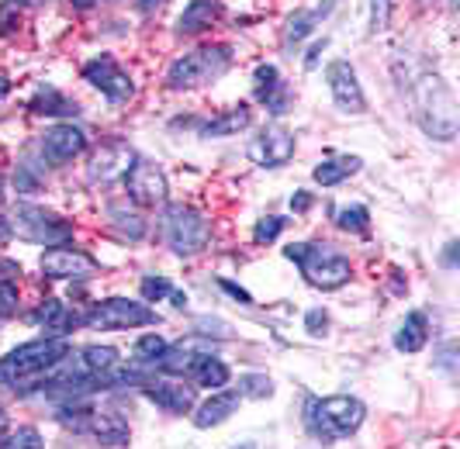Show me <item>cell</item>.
<instances>
[{"label": "cell", "instance_id": "cell-1", "mask_svg": "<svg viewBox=\"0 0 460 449\" xmlns=\"http://www.w3.org/2000/svg\"><path fill=\"white\" fill-rule=\"evenodd\" d=\"M409 101H412L415 125L437 142H454L460 128V108L454 87L439 73H415L409 80Z\"/></svg>", "mask_w": 460, "mask_h": 449}, {"label": "cell", "instance_id": "cell-2", "mask_svg": "<svg viewBox=\"0 0 460 449\" xmlns=\"http://www.w3.org/2000/svg\"><path fill=\"white\" fill-rule=\"evenodd\" d=\"M367 408L364 401L349 398V394H332V398H308L305 401V428L323 439V443H336L353 436L357 428L364 426Z\"/></svg>", "mask_w": 460, "mask_h": 449}, {"label": "cell", "instance_id": "cell-3", "mask_svg": "<svg viewBox=\"0 0 460 449\" xmlns=\"http://www.w3.org/2000/svg\"><path fill=\"white\" fill-rule=\"evenodd\" d=\"M69 353L66 336H46L35 342H24L0 359V383H24L31 377H42L52 366H59Z\"/></svg>", "mask_w": 460, "mask_h": 449}, {"label": "cell", "instance_id": "cell-4", "mask_svg": "<svg viewBox=\"0 0 460 449\" xmlns=\"http://www.w3.org/2000/svg\"><path fill=\"white\" fill-rule=\"evenodd\" d=\"M232 69V45H201L194 52H184L181 59H173V66L166 69V87L170 90H194L208 87L215 80H222Z\"/></svg>", "mask_w": 460, "mask_h": 449}, {"label": "cell", "instance_id": "cell-5", "mask_svg": "<svg viewBox=\"0 0 460 449\" xmlns=\"http://www.w3.org/2000/svg\"><path fill=\"white\" fill-rule=\"evenodd\" d=\"M284 256H288L291 263H298L301 277H305L312 287H319V291H336V287L349 284V277H353L349 260H346V256H340L332 246L291 242V246L284 249Z\"/></svg>", "mask_w": 460, "mask_h": 449}, {"label": "cell", "instance_id": "cell-6", "mask_svg": "<svg viewBox=\"0 0 460 449\" xmlns=\"http://www.w3.org/2000/svg\"><path fill=\"white\" fill-rule=\"evenodd\" d=\"M7 228H11V235H18L24 242H35V246H59V242L73 239V224L66 218H59L56 211L39 207V204H14Z\"/></svg>", "mask_w": 460, "mask_h": 449}, {"label": "cell", "instance_id": "cell-7", "mask_svg": "<svg viewBox=\"0 0 460 449\" xmlns=\"http://www.w3.org/2000/svg\"><path fill=\"white\" fill-rule=\"evenodd\" d=\"M163 239L177 256H198L211 242V224L190 204H170L163 215Z\"/></svg>", "mask_w": 460, "mask_h": 449}, {"label": "cell", "instance_id": "cell-8", "mask_svg": "<svg viewBox=\"0 0 460 449\" xmlns=\"http://www.w3.org/2000/svg\"><path fill=\"white\" fill-rule=\"evenodd\" d=\"M84 325L121 332V329L160 325V314L153 312V308H146L142 301H132V297H108V301H97L91 312L84 314Z\"/></svg>", "mask_w": 460, "mask_h": 449}, {"label": "cell", "instance_id": "cell-9", "mask_svg": "<svg viewBox=\"0 0 460 449\" xmlns=\"http://www.w3.org/2000/svg\"><path fill=\"white\" fill-rule=\"evenodd\" d=\"M121 180H125L128 201L138 204V207H156V204H166V198H170L166 173L156 163H149V159H136Z\"/></svg>", "mask_w": 460, "mask_h": 449}, {"label": "cell", "instance_id": "cell-10", "mask_svg": "<svg viewBox=\"0 0 460 449\" xmlns=\"http://www.w3.org/2000/svg\"><path fill=\"white\" fill-rule=\"evenodd\" d=\"M84 80L91 84L93 90H101L111 104H125L136 97V84L125 69L118 66L111 56H93L91 63L84 66Z\"/></svg>", "mask_w": 460, "mask_h": 449}, {"label": "cell", "instance_id": "cell-11", "mask_svg": "<svg viewBox=\"0 0 460 449\" xmlns=\"http://www.w3.org/2000/svg\"><path fill=\"white\" fill-rule=\"evenodd\" d=\"M39 153L49 166H63V163H73L76 156L87 153V132L73 121H63V125H52L39 135Z\"/></svg>", "mask_w": 460, "mask_h": 449}, {"label": "cell", "instance_id": "cell-12", "mask_svg": "<svg viewBox=\"0 0 460 449\" xmlns=\"http://www.w3.org/2000/svg\"><path fill=\"white\" fill-rule=\"evenodd\" d=\"M93 269H97V260L91 252L76 246H46V256H42V273L49 280H87Z\"/></svg>", "mask_w": 460, "mask_h": 449}, {"label": "cell", "instance_id": "cell-13", "mask_svg": "<svg viewBox=\"0 0 460 449\" xmlns=\"http://www.w3.org/2000/svg\"><path fill=\"white\" fill-rule=\"evenodd\" d=\"M325 84H329V93L336 101V108L343 114H364L367 111V97H364V87L357 80V69L349 66L346 59H336L325 69Z\"/></svg>", "mask_w": 460, "mask_h": 449}, {"label": "cell", "instance_id": "cell-14", "mask_svg": "<svg viewBox=\"0 0 460 449\" xmlns=\"http://www.w3.org/2000/svg\"><path fill=\"white\" fill-rule=\"evenodd\" d=\"M295 149H298L295 132H288L284 125H270V128H263V132H260V138L250 142V149H246V153H250V159H253L256 166L277 170V166L291 163Z\"/></svg>", "mask_w": 460, "mask_h": 449}, {"label": "cell", "instance_id": "cell-15", "mask_svg": "<svg viewBox=\"0 0 460 449\" xmlns=\"http://www.w3.org/2000/svg\"><path fill=\"white\" fill-rule=\"evenodd\" d=\"M208 353H215L211 336L194 332L190 339H181L177 346H166V353L153 363V370H163V374H170V377H187V374L198 366V359L208 357Z\"/></svg>", "mask_w": 460, "mask_h": 449}, {"label": "cell", "instance_id": "cell-16", "mask_svg": "<svg viewBox=\"0 0 460 449\" xmlns=\"http://www.w3.org/2000/svg\"><path fill=\"white\" fill-rule=\"evenodd\" d=\"M132 163H136L132 145L121 142V138H111V142H104V145L93 153L91 166H87V180H91V183H111V180L125 177Z\"/></svg>", "mask_w": 460, "mask_h": 449}, {"label": "cell", "instance_id": "cell-17", "mask_svg": "<svg viewBox=\"0 0 460 449\" xmlns=\"http://www.w3.org/2000/svg\"><path fill=\"white\" fill-rule=\"evenodd\" d=\"M142 398H149L156 408L170 411V415H187V411H194V404H198V391L187 387V383L142 381Z\"/></svg>", "mask_w": 460, "mask_h": 449}, {"label": "cell", "instance_id": "cell-18", "mask_svg": "<svg viewBox=\"0 0 460 449\" xmlns=\"http://www.w3.org/2000/svg\"><path fill=\"white\" fill-rule=\"evenodd\" d=\"M253 90H256V101L267 104V111L270 114H277V118L288 114V108H291V93H288V87L280 84L277 66L260 63V66L253 69Z\"/></svg>", "mask_w": 460, "mask_h": 449}, {"label": "cell", "instance_id": "cell-19", "mask_svg": "<svg viewBox=\"0 0 460 449\" xmlns=\"http://www.w3.org/2000/svg\"><path fill=\"white\" fill-rule=\"evenodd\" d=\"M31 321L42 325L46 336H69L76 325H84V314H76L73 308H66L63 301H56V297H46L42 308L31 314Z\"/></svg>", "mask_w": 460, "mask_h": 449}, {"label": "cell", "instance_id": "cell-20", "mask_svg": "<svg viewBox=\"0 0 460 449\" xmlns=\"http://www.w3.org/2000/svg\"><path fill=\"white\" fill-rule=\"evenodd\" d=\"M239 401H243V394H239V391H226V387H218L205 404H194V428L222 426L232 411L239 408Z\"/></svg>", "mask_w": 460, "mask_h": 449}, {"label": "cell", "instance_id": "cell-21", "mask_svg": "<svg viewBox=\"0 0 460 449\" xmlns=\"http://www.w3.org/2000/svg\"><path fill=\"white\" fill-rule=\"evenodd\" d=\"M332 11H336V0H323V4H315V7H308V11H298V14L288 22V28H284V45L295 48L298 42H305Z\"/></svg>", "mask_w": 460, "mask_h": 449}, {"label": "cell", "instance_id": "cell-22", "mask_svg": "<svg viewBox=\"0 0 460 449\" xmlns=\"http://www.w3.org/2000/svg\"><path fill=\"white\" fill-rule=\"evenodd\" d=\"M218 18H222V4L218 0H190L184 7V14L177 18V35H201Z\"/></svg>", "mask_w": 460, "mask_h": 449}, {"label": "cell", "instance_id": "cell-23", "mask_svg": "<svg viewBox=\"0 0 460 449\" xmlns=\"http://www.w3.org/2000/svg\"><path fill=\"white\" fill-rule=\"evenodd\" d=\"M28 111L42 114V118H76L80 108H76V101H69L66 93H59L56 87L42 84V87L35 90V97H31Z\"/></svg>", "mask_w": 460, "mask_h": 449}, {"label": "cell", "instance_id": "cell-24", "mask_svg": "<svg viewBox=\"0 0 460 449\" xmlns=\"http://www.w3.org/2000/svg\"><path fill=\"white\" fill-rule=\"evenodd\" d=\"M426 342H429V318L422 312H409L405 321L398 325V332H394V349L398 353H419Z\"/></svg>", "mask_w": 460, "mask_h": 449}, {"label": "cell", "instance_id": "cell-25", "mask_svg": "<svg viewBox=\"0 0 460 449\" xmlns=\"http://www.w3.org/2000/svg\"><path fill=\"white\" fill-rule=\"evenodd\" d=\"M253 125V111L246 104H235L232 111H222L218 118H211L201 125V138H226V135H239L243 128Z\"/></svg>", "mask_w": 460, "mask_h": 449}, {"label": "cell", "instance_id": "cell-26", "mask_svg": "<svg viewBox=\"0 0 460 449\" xmlns=\"http://www.w3.org/2000/svg\"><path fill=\"white\" fill-rule=\"evenodd\" d=\"M360 166H364L360 156H332V159H323V163L312 170V177H315V183H323V187H336V183H343V180L357 177Z\"/></svg>", "mask_w": 460, "mask_h": 449}, {"label": "cell", "instance_id": "cell-27", "mask_svg": "<svg viewBox=\"0 0 460 449\" xmlns=\"http://www.w3.org/2000/svg\"><path fill=\"white\" fill-rule=\"evenodd\" d=\"M91 432L101 439V446H128V426L115 411H93Z\"/></svg>", "mask_w": 460, "mask_h": 449}, {"label": "cell", "instance_id": "cell-28", "mask_svg": "<svg viewBox=\"0 0 460 449\" xmlns=\"http://www.w3.org/2000/svg\"><path fill=\"white\" fill-rule=\"evenodd\" d=\"M187 377L198 383V387H215V391H218V387H226V383H229L232 374H229V366L215 357V353H208V357L198 359V366H194Z\"/></svg>", "mask_w": 460, "mask_h": 449}, {"label": "cell", "instance_id": "cell-29", "mask_svg": "<svg viewBox=\"0 0 460 449\" xmlns=\"http://www.w3.org/2000/svg\"><path fill=\"white\" fill-rule=\"evenodd\" d=\"M108 215H111V222H115V228L128 239V242H138L142 235H146V222L138 218L136 211H125V207H118V204H111L108 207Z\"/></svg>", "mask_w": 460, "mask_h": 449}, {"label": "cell", "instance_id": "cell-30", "mask_svg": "<svg viewBox=\"0 0 460 449\" xmlns=\"http://www.w3.org/2000/svg\"><path fill=\"white\" fill-rule=\"evenodd\" d=\"M336 224L343 228V232H357V235H364L370 228V211L364 204H349V207H340L336 211Z\"/></svg>", "mask_w": 460, "mask_h": 449}, {"label": "cell", "instance_id": "cell-31", "mask_svg": "<svg viewBox=\"0 0 460 449\" xmlns=\"http://www.w3.org/2000/svg\"><path fill=\"white\" fill-rule=\"evenodd\" d=\"M243 398H253V401H263V398H270L274 394V381L267 377V374H246V377H239V387H235Z\"/></svg>", "mask_w": 460, "mask_h": 449}, {"label": "cell", "instance_id": "cell-32", "mask_svg": "<svg viewBox=\"0 0 460 449\" xmlns=\"http://www.w3.org/2000/svg\"><path fill=\"white\" fill-rule=\"evenodd\" d=\"M163 353H166V339L156 336V332H149V336H142L136 342V359L138 363H146V366H153Z\"/></svg>", "mask_w": 460, "mask_h": 449}, {"label": "cell", "instance_id": "cell-33", "mask_svg": "<svg viewBox=\"0 0 460 449\" xmlns=\"http://www.w3.org/2000/svg\"><path fill=\"white\" fill-rule=\"evenodd\" d=\"M0 446H11V449H39V446H46V443H42L39 428H18V432L4 436V439H0Z\"/></svg>", "mask_w": 460, "mask_h": 449}, {"label": "cell", "instance_id": "cell-34", "mask_svg": "<svg viewBox=\"0 0 460 449\" xmlns=\"http://www.w3.org/2000/svg\"><path fill=\"white\" fill-rule=\"evenodd\" d=\"M284 218H277V215H267V218H260L256 222V228H253V242L256 246H263V242H274L277 235L284 232Z\"/></svg>", "mask_w": 460, "mask_h": 449}, {"label": "cell", "instance_id": "cell-35", "mask_svg": "<svg viewBox=\"0 0 460 449\" xmlns=\"http://www.w3.org/2000/svg\"><path fill=\"white\" fill-rule=\"evenodd\" d=\"M394 0H370V35H381L392 22Z\"/></svg>", "mask_w": 460, "mask_h": 449}, {"label": "cell", "instance_id": "cell-36", "mask_svg": "<svg viewBox=\"0 0 460 449\" xmlns=\"http://www.w3.org/2000/svg\"><path fill=\"white\" fill-rule=\"evenodd\" d=\"M14 183H18V190H22V194H31V190H39L42 177L35 173V166H31V163H22V166L14 170Z\"/></svg>", "mask_w": 460, "mask_h": 449}, {"label": "cell", "instance_id": "cell-37", "mask_svg": "<svg viewBox=\"0 0 460 449\" xmlns=\"http://www.w3.org/2000/svg\"><path fill=\"white\" fill-rule=\"evenodd\" d=\"M170 291H173V287H170V280H166V277H146V280H142V297H146V301L170 297Z\"/></svg>", "mask_w": 460, "mask_h": 449}, {"label": "cell", "instance_id": "cell-38", "mask_svg": "<svg viewBox=\"0 0 460 449\" xmlns=\"http://www.w3.org/2000/svg\"><path fill=\"white\" fill-rule=\"evenodd\" d=\"M18 312V287L14 280H0V318Z\"/></svg>", "mask_w": 460, "mask_h": 449}, {"label": "cell", "instance_id": "cell-39", "mask_svg": "<svg viewBox=\"0 0 460 449\" xmlns=\"http://www.w3.org/2000/svg\"><path fill=\"white\" fill-rule=\"evenodd\" d=\"M325 329H329V314H325L323 308H312V312L305 314V332H308V336L323 339Z\"/></svg>", "mask_w": 460, "mask_h": 449}, {"label": "cell", "instance_id": "cell-40", "mask_svg": "<svg viewBox=\"0 0 460 449\" xmlns=\"http://www.w3.org/2000/svg\"><path fill=\"white\" fill-rule=\"evenodd\" d=\"M18 28V4H0V35H11Z\"/></svg>", "mask_w": 460, "mask_h": 449}, {"label": "cell", "instance_id": "cell-41", "mask_svg": "<svg viewBox=\"0 0 460 449\" xmlns=\"http://www.w3.org/2000/svg\"><path fill=\"white\" fill-rule=\"evenodd\" d=\"M437 366L439 370H447V374H457V346H454V342H447V346L439 349Z\"/></svg>", "mask_w": 460, "mask_h": 449}, {"label": "cell", "instance_id": "cell-42", "mask_svg": "<svg viewBox=\"0 0 460 449\" xmlns=\"http://www.w3.org/2000/svg\"><path fill=\"white\" fill-rule=\"evenodd\" d=\"M198 329H208V332H201V336H218V339H229V325L226 321H218V318H201L198 321Z\"/></svg>", "mask_w": 460, "mask_h": 449}, {"label": "cell", "instance_id": "cell-43", "mask_svg": "<svg viewBox=\"0 0 460 449\" xmlns=\"http://www.w3.org/2000/svg\"><path fill=\"white\" fill-rule=\"evenodd\" d=\"M439 263H443L447 269H457L460 267V242H457V239L443 246V256H439Z\"/></svg>", "mask_w": 460, "mask_h": 449}, {"label": "cell", "instance_id": "cell-44", "mask_svg": "<svg viewBox=\"0 0 460 449\" xmlns=\"http://www.w3.org/2000/svg\"><path fill=\"white\" fill-rule=\"evenodd\" d=\"M218 287H222V291L229 294V297H235L239 304H246V308L253 304V297H250V291H243V287H239V284H232V280H218Z\"/></svg>", "mask_w": 460, "mask_h": 449}, {"label": "cell", "instance_id": "cell-45", "mask_svg": "<svg viewBox=\"0 0 460 449\" xmlns=\"http://www.w3.org/2000/svg\"><path fill=\"white\" fill-rule=\"evenodd\" d=\"M325 48H329V39H319V42H312V48H308V56H305V69L312 73V69L319 66V56H323Z\"/></svg>", "mask_w": 460, "mask_h": 449}, {"label": "cell", "instance_id": "cell-46", "mask_svg": "<svg viewBox=\"0 0 460 449\" xmlns=\"http://www.w3.org/2000/svg\"><path fill=\"white\" fill-rule=\"evenodd\" d=\"M308 207H312V194H308V190H295V198H291V211H295V215H305Z\"/></svg>", "mask_w": 460, "mask_h": 449}, {"label": "cell", "instance_id": "cell-47", "mask_svg": "<svg viewBox=\"0 0 460 449\" xmlns=\"http://www.w3.org/2000/svg\"><path fill=\"white\" fill-rule=\"evenodd\" d=\"M166 0H136V7L142 11V14H156Z\"/></svg>", "mask_w": 460, "mask_h": 449}, {"label": "cell", "instance_id": "cell-48", "mask_svg": "<svg viewBox=\"0 0 460 449\" xmlns=\"http://www.w3.org/2000/svg\"><path fill=\"white\" fill-rule=\"evenodd\" d=\"M170 301H173V308H187V294L181 291H170Z\"/></svg>", "mask_w": 460, "mask_h": 449}, {"label": "cell", "instance_id": "cell-49", "mask_svg": "<svg viewBox=\"0 0 460 449\" xmlns=\"http://www.w3.org/2000/svg\"><path fill=\"white\" fill-rule=\"evenodd\" d=\"M7 426H11V418H7V411H4V408H0V439H4V436H7Z\"/></svg>", "mask_w": 460, "mask_h": 449}, {"label": "cell", "instance_id": "cell-50", "mask_svg": "<svg viewBox=\"0 0 460 449\" xmlns=\"http://www.w3.org/2000/svg\"><path fill=\"white\" fill-rule=\"evenodd\" d=\"M69 4H76V7H97V4H111V0H69Z\"/></svg>", "mask_w": 460, "mask_h": 449}, {"label": "cell", "instance_id": "cell-51", "mask_svg": "<svg viewBox=\"0 0 460 449\" xmlns=\"http://www.w3.org/2000/svg\"><path fill=\"white\" fill-rule=\"evenodd\" d=\"M11 93V80L7 76H0V97H7Z\"/></svg>", "mask_w": 460, "mask_h": 449}, {"label": "cell", "instance_id": "cell-52", "mask_svg": "<svg viewBox=\"0 0 460 449\" xmlns=\"http://www.w3.org/2000/svg\"><path fill=\"white\" fill-rule=\"evenodd\" d=\"M11 4H39V0H11Z\"/></svg>", "mask_w": 460, "mask_h": 449}, {"label": "cell", "instance_id": "cell-53", "mask_svg": "<svg viewBox=\"0 0 460 449\" xmlns=\"http://www.w3.org/2000/svg\"><path fill=\"white\" fill-rule=\"evenodd\" d=\"M0 204H4V180H0Z\"/></svg>", "mask_w": 460, "mask_h": 449}]
</instances>
